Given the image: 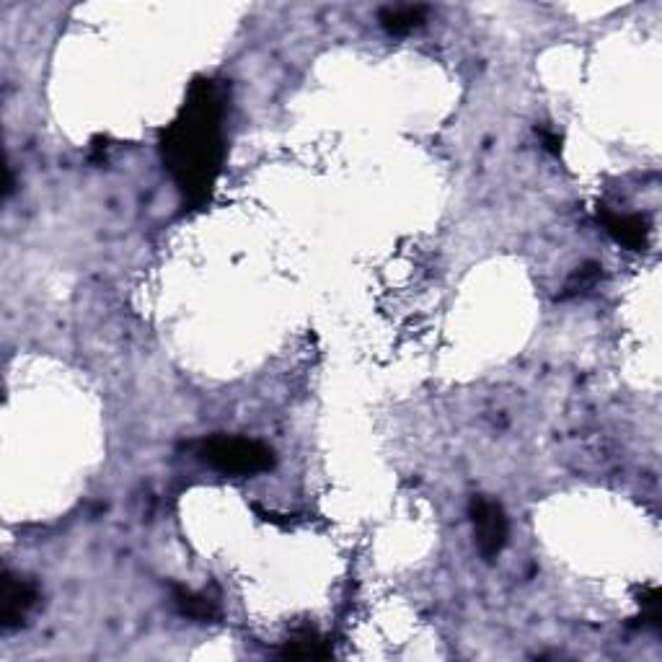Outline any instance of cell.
Returning a JSON list of instances; mask_svg holds the SVG:
<instances>
[{"mask_svg":"<svg viewBox=\"0 0 662 662\" xmlns=\"http://www.w3.org/2000/svg\"><path fill=\"white\" fill-rule=\"evenodd\" d=\"M225 91L218 81L197 78L189 86L182 112L161 135V158L184 200L205 205L223 166Z\"/></svg>","mask_w":662,"mask_h":662,"instance_id":"cell-1","label":"cell"},{"mask_svg":"<svg viewBox=\"0 0 662 662\" xmlns=\"http://www.w3.org/2000/svg\"><path fill=\"white\" fill-rule=\"evenodd\" d=\"M197 458L220 474L254 476L275 466V453L259 440L236 435H213L197 445Z\"/></svg>","mask_w":662,"mask_h":662,"instance_id":"cell-2","label":"cell"},{"mask_svg":"<svg viewBox=\"0 0 662 662\" xmlns=\"http://www.w3.org/2000/svg\"><path fill=\"white\" fill-rule=\"evenodd\" d=\"M469 518L474 525V538L479 546V554L492 562L502 554L507 546V536H510V523L502 510L500 502L489 500L484 494H474L469 502Z\"/></svg>","mask_w":662,"mask_h":662,"instance_id":"cell-3","label":"cell"},{"mask_svg":"<svg viewBox=\"0 0 662 662\" xmlns=\"http://www.w3.org/2000/svg\"><path fill=\"white\" fill-rule=\"evenodd\" d=\"M0 624L3 629H16V626L24 624L26 613L37 606L39 600V588L32 580H24V577H16L11 572H3V593H0Z\"/></svg>","mask_w":662,"mask_h":662,"instance_id":"cell-4","label":"cell"},{"mask_svg":"<svg viewBox=\"0 0 662 662\" xmlns=\"http://www.w3.org/2000/svg\"><path fill=\"white\" fill-rule=\"evenodd\" d=\"M598 223L606 228L608 236L629 251L647 249L650 223L639 213H613L608 207H598Z\"/></svg>","mask_w":662,"mask_h":662,"instance_id":"cell-5","label":"cell"},{"mask_svg":"<svg viewBox=\"0 0 662 662\" xmlns=\"http://www.w3.org/2000/svg\"><path fill=\"white\" fill-rule=\"evenodd\" d=\"M280 657H290V660H326V657H331V647L313 626H303V629L290 634V639L280 650Z\"/></svg>","mask_w":662,"mask_h":662,"instance_id":"cell-6","label":"cell"},{"mask_svg":"<svg viewBox=\"0 0 662 662\" xmlns=\"http://www.w3.org/2000/svg\"><path fill=\"white\" fill-rule=\"evenodd\" d=\"M174 603L182 616L194 621H202V624L215 621L220 616L218 600H213L210 595L194 593V590L184 588V585H174Z\"/></svg>","mask_w":662,"mask_h":662,"instance_id":"cell-7","label":"cell"},{"mask_svg":"<svg viewBox=\"0 0 662 662\" xmlns=\"http://www.w3.org/2000/svg\"><path fill=\"white\" fill-rule=\"evenodd\" d=\"M427 13H430L427 6H388L383 8L378 19H381V26L388 34L401 37V34L414 32V29L425 24Z\"/></svg>","mask_w":662,"mask_h":662,"instance_id":"cell-8","label":"cell"},{"mask_svg":"<svg viewBox=\"0 0 662 662\" xmlns=\"http://www.w3.org/2000/svg\"><path fill=\"white\" fill-rule=\"evenodd\" d=\"M600 280V267L598 264H582V267H577V272L567 280V285H564V293L559 295L562 300L567 298H575V295L585 293V290H590L595 285V282Z\"/></svg>","mask_w":662,"mask_h":662,"instance_id":"cell-9","label":"cell"},{"mask_svg":"<svg viewBox=\"0 0 662 662\" xmlns=\"http://www.w3.org/2000/svg\"><path fill=\"white\" fill-rule=\"evenodd\" d=\"M639 606H642L644 619H647V624L660 626V616H662V613H660V606H662L660 590H657V588L644 590V593L639 595Z\"/></svg>","mask_w":662,"mask_h":662,"instance_id":"cell-10","label":"cell"},{"mask_svg":"<svg viewBox=\"0 0 662 662\" xmlns=\"http://www.w3.org/2000/svg\"><path fill=\"white\" fill-rule=\"evenodd\" d=\"M541 138H544L546 148H549L551 153H556V156H559V150H562V138H559V135H554V132H549V130H541Z\"/></svg>","mask_w":662,"mask_h":662,"instance_id":"cell-11","label":"cell"}]
</instances>
